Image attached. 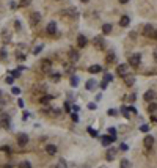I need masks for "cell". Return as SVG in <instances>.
Segmentation results:
<instances>
[{
    "label": "cell",
    "mask_w": 157,
    "mask_h": 168,
    "mask_svg": "<svg viewBox=\"0 0 157 168\" xmlns=\"http://www.w3.org/2000/svg\"><path fill=\"white\" fill-rule=\"evenodd\" d=\"M116 74H118L119 77L127 76V74H131V66L126 65V63H123V65H118V66H116Z\"/></svg>",
    "instance_id": "obj_1"
},
{
    "label": "cell",
    "mask_w": 157,
    "mask_h": 168,
    "mask_svg": "<svg viewBox=\"0 0 157 168\" xmlns=\"http://www.w3.org/2000/svg\"><path fill=\"white\" fill-rule=\"evenodd\" d=\"M140 63H142V55H140V53H132V55L129 57V66L137 68V66H140Z\"/></svg>",
    "instance_id": "obj_2"
},
{
    "label": "cell",
    "mask_w": 157,
    "mask_h": 168,
    "mask_svg": "<svg viewBox=\"0 0 157 168\" xmlns=\"http://www.w3.org/2000/svg\"><path fill=\"white\" fill-rule=\"evenodd\" d=\"M93 46H94L98 50H104L105 49V41L102 36H94L93 38Z\"/></svg>",
    "instance_id": "obj_3"
},
{
    "label": "cell",
    "mask_w": 157,
    "mask_h": 168,
    "mask_svg": "<svg viewBox=\"0 0 157 168\" xmlns=\"http://www.w3.org/2000/svg\"><path fill=\"white\" fill-rule=\"evenodd\" d=\"M154 32H156V28H154V25H151V24H146V25H143V35L146 36V38H154Z\"/></svg>",
    "instance_id": "obj_4"
},
{
    "label": "cell",
    "mask_w": 157,
    "mask_h": 168,
    "mask_svg": "<svg viewBox=\"0 0 157 168\" xmlns=\"http://www.w3.org/2000/svg\"><path fill=\"white\" fill-rule=\"evenodd\" d=\"M68 57H69V63L71 65H75V63L79 61V50H75V49H69V52H68Z\"/></svg>",
    "instance_id": "obj_5"
},
{
    "label": "cell",
    "mask_w": 157,
    "mask_h": 168,
    "mask_svg": "<svg viewBox=\"0 0 157 168\" xmlns=\"http://www.w3.org/2000/svg\"><path fill=\"white\" fill-rule=\"evenodd\" d=\"M116 152H118V149H116V148H107L105 159L108 160V162H112V160H115V159H116Z\"/></svg>",
    "instance_id": "obj_6"
},
{
    "label": "cell",
    "mask_w": 157,
    "mask_h": 168,
    "mask_svg": "<svg viewBox=\"0 0 157 168\" xmlns=\"http://www.w3.org/2000/svg\"><path fill=\"white\" fill-rule=\"evenodd\" d=\"M143 99H145L146 102H152V101L157 99V93L154 91V90H148V91L143 94Z\"/></svg>",
    "instance_id": "obj_7"
},
{
    "label": "cell",
    "mask_w": 157,
    "mask_h": 168,
    "mask_svg": "<svg viewBox=\"0 0 157 168\" xmlns=\"http://www.w3.org/2000/svg\"><path fill=\"white\" fill-rule=\"evenodd\" d=\"M143 146H145L146 149H152V146H154V137L145 135V138H143Z\"/></svg>",
    "instance_id": "obj_8"
},
{
    "label": "cell",
    "mask_w": 157,
    "mask_h": 168,
    "mask_svg": "<svg viewBox=\"0 0 157 168\" xmlns=\"http://www.w3.org/2000/svg\"><path fill=\"white\" fill-rule=\"evenodd\" d=\"M39 22H41V13H38V11L32 13V16H30V24L35 27V25H38Z\"/></svg>",
    "instance_id": "obj_9"
},
{
    "label": "cell",
    "mask_w": 157,
    "mask_h": 168,
    "mask_svg": "<svg viewBox=\"0 0 157 168\" xmlns=\"http://www.w3.org/2000/svg\"><path fill=\"white\" fill-rule=\"evenodd\" d=\"M28 143V135L27 134H18V144L19 146H25V144Z\"/></svg>",
    "instance_id": "obj_10"
},
{
    "label": "cell",
    "mask_w": 157,
    "mask_h": 168,
    "mask_svg": "<svg viewBox=\"0 0 157 168\" xmlns=\"http://www.w3.org/2000/svg\"><path fill=\"white\" fill-rule=\"evenodd\" d=\"M105 61L108 63V65H113V63H116V53L113 52V50H108V52H107Z\"/></svg>",
    "instance_id": "obj_11"
},
{
    "label": "cell",
    "mask_w": 157,
    "mask_h": 168,
    "mask_svg": "<svg viewBox=\"0 0 157 168\" xmlns=\"http://www.w3.org/2000/svg\"><path fill=\"white\" fill-rule=\"evenodd\" d=\"M116 140V137H112V135H104V137H101V142L104 146H110L113 142Z\"/></svg>",
    "instance_id": "obj_12"
},
{
    "label": "cell",
    "mask_w": 157,
    "mask_h": 168,
    "mask_svg": "<svg viewBox=\"0 0 157 168\" xmlns=\"http://www.w3.org/2000/svg\"><path fill=\"white\" fill-rule=\"evenodd\" d=\"M63 14H65V16H69V18H72V19H77V18H79V11H77L75 8L65 9V11H63Z\"/></svg>",
    "instance_id": "obj_13"
},
{
    "label": "cell",
    "mask_w": 157,
    "mask_h": 168,
    "mask_svg": "<svg viewBox=\"0 0 157 168\" xmlns=\"http://www.w3.org/2000/svg\"><path fill=\"white\" fill-rule=\"evenodd\" d=\"M41 69L44 72H49L52 69V61L51 60H44V61H41Z\"/></svg>",
    "instance_id": "obj_14"
},
{
    "label": "cell",
    "mask_w": 157,
    "mask_h": 168,
    "mask_svg": "<svg viewBox=\"0 0 157 168\" xmlns=\"http://www.w3.org/2000/svg\"><path fill=\"white\" fill-rule=\"evenodd\" d=\"M123 79H124V83L127 86H132L133 83H135V77H133V74H127V76H124Z\"/></svg>",
    "instance_id": "obj_15"
},
{
    "label": "cell",
    "mask_w": 157,
    "mask_h": 168,
    "mask_svg": "<svg viewBox=\"0 0 157 168\" xmlns=\"http://www.w3.org/2000/svg\"><path fill=\"white\" fill-rule=\"evenodd\" d=\"M129 24H131V18L129 16H121L119 18V25L121 27H129Z\"/></svg>",
    "instance_id": "obj_16"
},
{
    "label": "cell",
    "mask_w": 157,
    "mask_h": 168,
    "mask_svg": "<svg viewBox=\"0 0 157 168\" xmlns=\"http://www.w3.org/2000/svg\"><path fill=\"white\" fill-rule=\"evenodd\" d=\"M46 30H47L49 35H55V33H57V24H55V22H49Z\"/></svg>",
    "instance_id": "obj_17"
},
{
    "label": "cell",
    "mask_w": 157,
    "mask_h": 168,
    "mask_svg": "<svg viewBox=\"0 0 157 168\" xmlns=\"http://www.w3.org/2000/svg\"><path fill=\"white\" fill-rule=\"evenodd\" d=\"M86 43H88V41H86V36H85V35H79V36H77V44H79V47H85Z\"/></svg>",
    "instance_id": "obj_18"
},
{
    "label": "cell",
    "mask_w": 157,
    "mask_h": 168,
    "mask_svg": "<svg viewBox=\"0 0 157 168\" xmlns=\"http://www.w3.org/2000/svg\"><path fill=\"white\" fill-rule=\"evenodd\" d=\"M46 152H47L49 156H55L57 154V146L55 144H47V146H46Z\"/></svg>",
    "instance_id": "obj_19"
},
{
    "label": "cell",
    "mask_w": 157,
    "mask_h": 168,
    "mask_svg": "<svg viewBox=\"0 0 157 168\" xmlns=\"http://www.w3.org/2000/svg\"><path fill=\"white\" fill-rule=\"evenodd\" d=\"M88 71H90V74H98V72L102 71V68L99 65H93V66H90L88 68Z\"/></svg>",
    "instance_id": "obj_20"
},
{
    "label": "cell",
    "mask_w": 157,
    "mask_h": 168,
    "mask_svg": "<svg viewBox=\"0 0 157 168\" xmlns=\"http://www.w3.org/2000/svg\"><path fill=\"white\" fill-rule=\"evenodd\" d=\"M86 90H88V91H93V90H94V86H96V80L94 79H90L88 82H86Z\"/></svg>",
    "instance_id": "obj_21"
},
{
    "label": "cell",
    "mask_w": 157,
    "mask_h": 168,
    "mask_svg": "<svg viewBox=\"0 0 157 168\" xmlns=\"http://www.w3.org/2000/svg\"><path fill=\"white\" fill-rule=\"evenodd\" d=\"M148 112L151 113H154V112H157V102H154V101H152V102H149V105H148Z\"/></svg>",
    "instance_id": "obj_22"
},
{
    "label": "cell",
    "mask_w": 157,
    "mask_h": 168,
    "mask_svg": "<svg viewBox=\"0 0 157 168\" xmlns=\"http://www.w3.org/2000/svg\"><path fill=\"white\" fill-rule=\"evenodd\" d=\"M119 168H132V163L129 162L127 159H123L121 162H119Z\"/></svg>",
    "instance_id": "obj_23"
},
{
    "label": "cell",
    "mask_w": 157,
    "mask_h": 168,
    "mask_svg": "<svg viewBox=\"0 0 157 168\" xmlns=\"http://www.w3.org/2000/svg\"><path fill=\"white\" fill-rule=\"evenodd\" d=\"M60 79H61V74L60 72H51V80L52 82H58Z\"/></svg>",
    "instance_id": "obj_24"
},
{
    "label": "cell",
    "mask_w": 157,
    "mask_h": 168,
    "mask_svg": "<svg viewBox=\"0 0 157 168\" xmlns=\"http://www.w3.org/2000/svg\"><path fill=\"white\" fill-rule=\"evenodd\" d=\"M110 32H112V24H104L102 25V33H104V35H108Z\"/></svg>",
    "instance_id": "obj_25"
},
{
    "label": "cell",
    "mask_w": 157,
    "mask_h": 168,
    "mask_svg": "<svg viewBox=\"0 0 157 168\" xmlns=\"http://www.w3.org/2000/svg\"><path fill=\"white\" fill-rule=\"evenodd\" d=\"M57 168H68L66 160L65 159H58V162H57Z\"/></svg>",
    "instance_id": "obj_26"
},
{
    "label": "cell",
    "mask_w": 157,
    "mask_h": 168,
    "mask_svg": "<svg viewBox=\"0 0 157 168\" xmlns=\"http://www.w3.org/2000/svg\"><path fill=\"white\" fill-rule=\"evenodd\" d=\"M30 3H32V0H21L19 2V8H27Z\"/></svg>",
    "instance_id": "obj_27"
},
{
    "label": "cell",
    "mask_w": 157,
    "mask_h": 168,
    "mask_svg": "<svg viewBox=\"0 0 157 168\" xmlns=\"http://www.w3.org/2000/svg\"><path fill=\"white\" fill-rule=\"evenodd\" d=\"M19 168H32V163H30L28 160H24V162L19 163Z\"/></svg>",
    "instance_id": "obj_28"
},
{
    "label": "cell",
    "mask_w": 157,
    "mask_h": 168,
    "mask_svg": "<svg viewBox=\"0 0 157 168\" xmlns=\"http://www.w3.org/2000/svg\"><path fill=\"white\" fill-rule=\"evenodd\" d=\"M121 112H123V115H124V118H131V112H129L127 107H123Z\"/></svg>",
    "instance_id": "obj_29"
},
{
    "label": "cell",
    "mask_w": 157,
    "mask_h": 168,
    "mask_svg": "<svg viewBox=\"0 0 157 168\" xmlns=\"http://www.w3.org/2000/svg\"><path fill=\"white\" fill-rule=\"evenodd\" d=\"M51 99H52V96H42L39 102H41L42 105H44V104H49V101H51Z\"/></svg>",
    "instance_id": "obj_30"
},
{
    "label": "cell",
    "mask_w": 157,
    "mask_h": 168,
    "mask_svg": "<svg viewBox=\"0 0 157 168\" xmlns=\"http://www.w3.org/2000/svg\"><path fill=\"white\" fill-rule=\"evenodd\" d=\"M52 116H60L61 115V109H52Z\"/></svg>",
    "instance_id": "obj_31"
},
{
    "label": "cell",
    "mask_w": 157,
    "mask_h": 168,
    "mask_svg": "<svg viewBox=\"0 0 157 168\" xmlns=\"http://www.w3.org/2000/svg\"><path fill=\"white\" fill-rule=\"evenodd\" d=\"M0 152L9 154V152H11V148H9V146H0Z\"/></svg>",
    "instance_id": "obj_32"
},
{
    "label": "cell",
    "mask_w": 157,
    "mask_h": 168,
    "mask_svg": "<svg viewBox=\"0 0 157 168\" xmlns=\"http://www.w3.org/2000/svg\"><path fill=\"white\" fill-rule=\"evenodd\" d=\"M3 39H5L6 43H8L9 39H11V33H9V32H6V30H5V32H3Z\"/></svg>",
    "instance_id": "obj_33"
},
{
    "label": "cell",
    "mask_w": 157,
    "mask_h": 168,
    "mask_svg": "<svg viewBox=\"0 0 157 168\" xmlns=\"http://www.w3.org/2000/svg\"><path fill=\"white\" fill-rule=\"evenodd\" d=\"M88 134H90L91 137H94V138H96V137H99V135H98V130L91 129V127H88Z\"/></svg>",
    "instance_id": "obj_34"
},
{
    "label": "cell",
    "mask_w": 157,
    "mask_h": 168,
    "mask_svg": "<svg viewBox=\"0 0 157 168\" xmlns=\"http://www.w3.org/2000/svg\"><path fill=\"white\" fill-rule=\"evenodd\" d=\"M149 129H151L149 124H143V126H140V130H142V132H148Z\"/></svg>",
    "instance_id": "obj_35"
},
{
    "label": "cell",
    "mask_w": 157,
    "mask_h": 168,
    "mask_svg": "<svg viewBox=\"0 0 157 168\" xmlns=\"http://www.w3.org/2000/svg\"><path fill=\"white\" fill-rule=\"evenodd\" d=\"M104 80H105V82H112V80H113V76H112V74H108V72H105V76H104Z\"/></svg>",
    "instance_id": "obj_36"
},
{
    "label": "cell",
    "mask_w": 157,
    "mask_h": 168,
    "mask_svg": "<svg viewBox=\"0 0 157 168\" xmlns=\"http://www.w3.org/2000/svg\"><path fill=\"white\" fill-rule=\"evenodd\" d=\"M77 83H79V79H77L75 76H72V77H71V85H72V86H77Z\"/></svg>",
    "instance_id": "obj_37"
},
{
    "label": "cell",
    "mask_w": 157,
    "mask_h": 168,
    "mask_svg": "<svg viewBox=\"0 0 157 168\" xmlns=\"http://www.w3.org/2000/svg\"><path fill=\"white\" fill-rule=\"evenodd\" d=\"M41 50H42V46H41V44H39V46H36V47H35V49H33V53H35V55H38V53H39V52H41Z\"/></svg>",
    "instance_id": "obj_38"
},
{
    "label": "cell",
    "mask_w": 157,
    "mask_h": 168,
    "mask_svg": "<svg viewBox=\"0 0 157 168\" xmlns=\"http://www.w3.org/2000/svg\"><path fill=\"white\" fill-rule=\"evenodd\" d=\"M99 86H101V90H107V86H108V82L102 80V82H101V85H99Z\"/></svg>",
    "instance_id": "obj_39"
},
{
    "label": "cell",
    "mask_w": 157,
    "mask_h": 168,
    "mask_svg": "<svg viewBox=\"0 0 157 168\" xmlns=\"http://www.w3.org/2000/svg\"><path fill=\"white\" fill-rule=\"evenodd\" d=\"M13 94H21V88H18V86H13Z\"/></svg>",
    "instance_id": "obj_40"
},
{
    "label": "cell",
    "mask_w": 157,
    "mask_h": 168,
    "mask_svg": "<svg viewBox=\"0 0 157 168\" xmlns=\"http://www.w3.org/2000/svg\"><path fill=\"white\" fill-rule=\"evenodd\" d=\"M11 74H13V77L16 79V77H19V76H21V69H14V71H13Z\"/></svg>",
    "instance_id": "obj_41"
},
{
    "label": "cell",
    "mask_w": 157,
    "mask_h": 168,
    "mask_svg": "<svg viewBox=\"0 0 157 168\" xmlns=\"http://www.w3.org/2000/svg\"><path fill=\"white\" fill-rule=\"evenodd\" d=\"M71 118H72V121H74V123H77V121H79V116H77V112H74V113H71Z\"/></svg>",
    "instance_id": "obj_42"
},
{
    "label": "cell",
    "mask_w": 157,
    "mask_h": 168,
    "mask_svg": "<svg viewBox=\"0 0 157 168\" xmlns=\"http://www.w3.org/2000/svg\"><path fill=\"white\" fill-rule=\"evenodd\" d=\"M6 57H8V53H6V52H5V50H3V49H2V50H0V58H2V60H5V58H6Z\"/></svg>",
    "instance_id": "obj_43"
},
{
    "label": "cell",
    "mask_w": 157,
    "mask_h": 168,
    "mask_svg": "<svg viewBox=\"0 0 157 168\" xmlns=\"http://www.w3.org/2000/svg\"><path fill=\"white\" fill-rule=\"evenodd\" d=\"M13 80H14V77H13V76H9V77H6V79H5V82L8 83V85H11V83H13Z\"/></svg>",
    "instance_id": "obj_44"
},
{
    "label": "cell",
    "mask_w": 157,
    "mask_h": 168,
    "mask_svg": "<svg viewBox=\"0 0 157 168\" xmlns=\"http://www.w3.org/2000/svg\"><path fill=\"white\" fill-rule=\"evenodd\" d=\"M65 110H66L68 113H71V105H69V102H68V101L65 102Z\"/></svg>",
    "instance_id": "obj_45"
},
{
    "label": "cell",
    "mask_w": 157,
    "mask_h": 168,
    "mask_svg": "<svg viewBox=\"0 0 157 168\" xmlns=\"http://www.w3.org/2000/svg\"><path fill=\"white\" fill-rule=\"evenodd\" d=\"M119 149H121V151H127V149H129V148H127V144H124V143H121V144H119Z\"/></svg>",
    "instance_id": "obj_46"
},
{
    "label": "cell",
    "mask_w": 157,
    "mask_h": 168,
    "mask_svg": "<svg viewBox=\"0 0 157 168\" xmlns=\"http://www.w3.org/2000/svg\"><path fill=\"white\" fill-rule=\"evenodd\" d=\"M108 132H110V135H112V137H116V130L113 129V127H110V129H108Z\"/></svg>",
    "instance_id": "obj_47"
},
{
    "label": "cell",
    "mask_w": 157,
    "mask_h": 168,
    "mask_svg": "<svg viewBox=\"0 0 157 168\" xmlns=\"http://www.w3.org/2000/svg\"><path fill=\"white\" fill-rule=\"evenodd\" d=\"M108 116H116V110L110 109V110H108Z\"/></svg>",
    "instance_id": "obj_48"
},
{
    "label": "cell",
    "mask_w": 157,
    "mask_h": 168,
    "mask_svg": "<svg viewBox=\"0 0 157 168\" xmlns=\"http://www.w3.org/2000/svg\"><path fill=\"white\" fill-rule=\"evenodd\" d=\"M88 109H90V110H96V104L90 102V104H88Z\"/></svg>",
    "instance_id": "obj_49"
},
{
    "label": "cell",
    "mask_w": 157,
    "mask_h": 168,
    "mask_svg": "<svg viewBox=\"0 0 157 168\" xmlns=\"http://www.w3.org/2000/svg\"><path fill=\"white\" fill-rule=\"evenodd\" d=\"M129 112L133 113V115H137V109H135V107H129Z\"/></svg>",
    "instance_id": "obj_50"
},
{
    "label": "cell",
    "mask_w": 157,
    "mask_h": 168,
    "mask_svg": "<svg viewBox=\"0 0 157 168\" xmlns=\"http://www.w3.org/2000/svg\"><path fill=\"white\" fill-rule=\"evenodd\" d=\"M3 102H5V101H3V93L0 91V105H3Z\"/></svg>",
    "instance_id": "obj_51"
},
{
    "label": "cell",
    "mask_w": 157,
    "mask_h": 168,
    "mask_svg": "<svg viewBox=\"0 0 157 168\" xmlns=\"http://www.w3.org/2000/svg\"><path fill=\"white\" fill-rule=\"evenodd\" d=\"M18 105L22 109V107H24V101H22V99H19V101H18Z\"/></svg>",
    "instance_id": "obj_52"
},
{
    "label": "cell",
    "mask_w": 157,
    "mask_h": 168,
    "mask_svg": "<svg viewBox=\"0 0 157 168\" xmlns=\"http://www.w3.org/2000/svg\"><path fill=\"white\" fill-rule=\"evenodd\" d=\"M14 25H16V28H18V30H21V22H19V21H16Z\"/></svg>",
    "instance_id": "obj_53"
},
{
    "label": "cell",
    "mask_w": 157,
    "mask_h": 168,
    "mask_svg": "<svg viewBox=\"0 0 157 168\" xmlns=\"http://www.w3.org/2000/svg\"><path fill=\"white\" fill-rule=\"evenodd\" d=\"M152 55H154V60H156V63H157V47L154 49V52H152Z\"/></svg>",
    "instance_id": "obj_54"
},
{
    "label": "cell",
    "mask_w": 157,
    "mask_h": 168,
    "mask_svg": "<svg viewBox=\"0 0 157 168\" xmlns=\"http://www.w3.org/2000/svg\"><path fill=\"white\" fill-rule=\"evenodd\" d=\"M71 109H72V110H74V112H79V105H72V107H71Z\"/></svg>",
    "instance_id": "obj_55"
},
{
    "label": "cell",
    "mask_w": 157,
    "mask_h": 168,
    "mask_svg": "<svg viewBox=\"0 0 157 168\" xmlns=\"http://www.w3.org/2000/svg\"><path fill=\"white\" fill-rule=\"evenodd\" d=\"M129 36H131V38L133 39V38H135V36H137V33H135V32H132V33H131V35H129Z\"/></svg>",
    "instance_id": "obj_56"
},
{
    "label": "cell",
    "mask_w": 157,
    "mask_h": 168,
    "mask_svg": "<svg viewBox=\"0 0 157 168\" xmlns=\"http://www.w3.org/2000/svg\"><path fill=\"white\" fill-rule=\"evenodd\" d=\"M129 0H119V3H123V5H124V3H127Z\"/></svg>",
    "instance_id": "obj_57"
},
{
    "label": "cell",
    "mask_w": 157,
    "mask_h": 168,
    "mask_svg": "<svg viewBox=\"0 0 157 168\" xmlns=\"http://www.w3.org/2000/svg\"><path fill=\"white\" fill-rule=\"evenodd\" d=\"M152 39H157V28H156V32H154V38Z\"/></svg>",
    "instance_id": "obj_58"
},
{
    "label": "cell",
    "mask_w": 157,
    "mask_h": 168,
    "mask_svg": "<svg viewBox=\"0 0 157 168\" xmlns=\"http://www.w3.org/2000/svg\"><path fill=\"white\" fill-rule=\"evenodd\" d=\"M90 2V0H82V3H88Z\"/></svg>",
    "instance_id": "obj_59"
},
{
    "label": "cell",
    "mask_w": 157,
    "mask_h": 168,
    "mask_svg": "<svg viewBox=\"0 0 157 168\" xmlns=\"http://www.w3.org/2000/svg\"><path fill=\"white\" fill-rule=\"evenodd\" d=\"M5 168H11V165H6V167H5Z\"/></svg>",
    "instance_id": "obj_60"
},
{
    "label": "cell",
    "mask_w": 157,
    "mask_h": 168,
    "mask_svg": "<svg viewBox=\"0 0 157 168\" xmlns=\"http://www.w3.org/2000/svg\"><path fill=\"white\" fill-rule=\"evenodd\" d=\"M80 168H88V167H80Z\"/></svg>",
    "instance_id": "obj_61"
},
{
    "label": "cell",
    "mask_w": 157,
    "mask_h": 168,
    "mask_svg": "<svg viewBox=\"0 0 157 168\" xmlns=\"http://www.w3.org/2000/svg\"><path fill=\"white\" fill-rule=\"evenodd\" d=\"M101 168H107V167H101Z\"/></svg>",
    "instance_id": "obj_62"
}]
</instances>
